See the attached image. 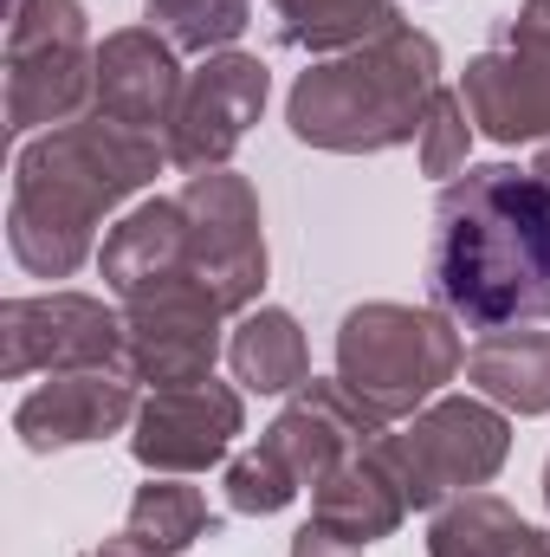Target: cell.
Listing matches in <instances>:
<instances>
[{
    "mask_svg": "<svg viewBox=\"0 0 550 557\" xmlns=\"http://www.w3.org/2000/svg\"><path fill=\"white\" fill-rule=\"evenodd\" d=\"M440 91V46L414 20H389L376 39L311 59L285 98V131L304 149L383 156L421 137V117Z\"/></svg>",
    "mask_w": 550,
    "mask_h": 557,
    "instance_id": "3",
    "label": "cell"
},
{
    "mask_svg": "<svg viewBox=\"0 0 550 557\" xmlns=\"http://www.w3.org/2000/svg\"><path fill=\"white\" fill-rule=\"evenodd\" d=\"M298 493H304L298 473L285 467V454H278L266 434H260V447H247V454L227 460V506L247 512V519H273V512H285Z\"/></svg>",
    "mask_w": 550,
    "mask_h": 557,
    "instance_id": "24",
    "label": "cell"
},
{
    "mask_svg": "<svg viewBox=\"0 0 550 557\" xmlns=\"http://www.w3.org/2000/svg\"><path fill=\"white\" fill-rule=\"evenodd\" d=\"M227 357L221 311L201 292H155L124 305V370L142 389H188L208 383Z\"/></svg>",
    "mask_w": 550,
    "mask_h": 557,
    "instance_id": "12",
    "label": "cell"
},
{
    "mask_svg": "<svg viewBox=\"0 0 550 557\" xmlns=\"http://www.w3.org/2000/svg\"><path fill=\"white\" fill-rule=\"evenodd\" d=\"M532 175H538V182H545V188H550V143H545V149H538V162H532Z\"/></svg>",
    "mask_w": 550,
    "mask_h": 557,
    "instance_id": "28",
    "label": "cell"
},
{
    "mask_svg": "<svg viewBox=\"0 0 550 557\" xmlns=\"http://www.w3.org/2000/svg\"><path fill=\"white\" fill-rule=\"evenodd\" d=\"M182 52L168 46V33L155 26H117L104 33L98 46V78H91V111L124 124V131H168L175 124V104H182Z\"/></svg>",
    "mask_w": 550,
    "mask_h": 557,
    "instance_id": "15",
    "label": "cell"
},
{
    "mask_svg": "<svg viewBox=\"0 0 550 557\" xmlns=\"http://www.w3.org/2000/svg\"><path fill=\"white\" fill-rule=\"evenodd\" d=\"M421 175H434V182H453L460 169H466V156H473V111H466V98L460 91H434V104H427V117H421Z\"/></svg>",
    "mask_w": 550,
    "mask_h": 557,
    "instance_id": "25",
    "label": "cell"
},
{
    "mask_svg": "<svg viewBox=\"0 0 550 557\" xmlns=\"http://www.w3.org/2000/svg\"><path fill=\"white\" fill-rule=\"evenodd\" d=\"M291 557H363V545H350V539H337V532H324L317 519L291 539Z\"/></svg>",
    "mask_w": 550,
    "mask_h": 557,
    "instance_id": "26",
    "label": "cell"
},
{
    "mask_svg": "<svg viewBox=\"0 0 550 557\" xmlns=\"http://www.w3.org/2000/svg\"><path fill=\"white\" fill-rule=\"evenodd\" d=\"M124 539L142 545L149 557H182L201 539H221V519L208 512V493L175 480V473H149V486H137L130 512H124Z\"/></svg>",
    "mask_w": 550,
    "mask_h": 557,
    "instance_id": "21",
    "label": "cell"
},
{
    "mask_svg": "<svg viewBox=\"0 0 550 557\" xmlns=\"http://www.w3.org/2000/svg\"><path fill=\"white\" fill-rule=\"evenodd\" d=\"M91 557H149V552H142V545H130V539L117 532V539H104V545H98Z\"/></svg>",
    "mask_w": 550,
    "mask_h": 557,
    "instance_id": "27",
    "label": "cell"
},
{
    "mask_svg": "<svg viewBox=\"0 0 550 557\" xmlns=\"http://www.w3.org/2000/svg\"><path fill=\"white\" fill-rule=\"evenodd\" d=\"M460 370H466L460 324L440 305L363 298L337 324V376L383 421L421 416Z\"/></svg>",
    "mask_w": 550,
    "mask_h": 557,
    "instance_id": "4",
    "label": "cell"
},
{
    "mask_svg": "<svg viewBox=\"0 0 550 557\" xmlns=\"http://www.w3.org/2000/svg\"><path fill=\"white\" fill-rule=\"evenodd\" d=\"M273 98V72L266 59L253 52H208L188 85H182V104H175V124H168V162L188 169V175H208V169H227L234 149L247 143V131L260 124Z\"/></svg>",
    "mask_w": 550,
    "mask_h": 557,
    "instance_id": "10",
    "label": "cell"
},
{
    "mask_svg": "<svg viewBox=\"0 0 550 557\" xmlns=\"http://www.w3.org/2000/svg\"><path fill=\"white\" fill-rule=\"evenodd\" d=\"M383 460L396 467L414 512H440L460 493H479L512 460V416L486 396H434L421 416L383 434Z\"/></svg>",
    "mask_w": 550,
    "mask_h": 557,
    "instance_id": "5",
    "label": "cell"
},
{
    "mask_svg": "<svg viewBox=\"0 0 550 557\" xmlns=\"http://www.w3.org/2000/svg\"><path fill=\"white\" fill-rule=\"evenodd\" d=\"M545 506H550V460H545Z\"/></svg>",
    "mask_w": 550,
    "mask_h": 557,
    "instance_id": "29",
    "label": "cell"
},
{
    "mask_svg": "<svg viewBox=\"0 0 550 557\" xmlns=\"http://www.w3.org/2000/svg\"><path fill=\"white\" fill-rule=\"evenodd\" d=\"M427 557H550V532L518 519L499 493H460L434 512Z\"/></svg>",
    "mask_w": 550,
    "mask_h": 557,
    "instance_id": "18",
    "label": "cell"
},
{
    "mask_svg": "<svg viewBox=\"0 0 550 557\" xmlns=\"http://www.w3.org/2000/svg\"><path fill=\"white\" fill-rule=\"evenodd\" d=\"M247 434V403L227 383H188V389H149L137 421H130V454L149 473H208L234 454V441Z\"/></svg>",
    "mask_w": 550,
    "mask_h": 557,
    "instance_id": "11",
    "label": "cell"
},
{
    "mask_svg": "<svg viewBox=\"0 0 550 557\" xmlns=\"http://www.w3.org/2000/svg\"><path fill=\"white\" fill-rule=\"evenodd\" d=\"M278 20V46L311 52V59H337L363 39H376L396 13V0H266Z\"/></svg>",
    "mask_w": 550,
    "mask_h": 557,
    "instance_id": "22",
    "label": "cell"
},
{
    "mask_svg": "<svg viewBox=\"0 0 550 557\" xmlns=\"http://www.w3.org/2000/svg\"><path fill=\"white\" fill-rule=\"evenodd\" d=\"M182 214H188V285L221 318H247L266 292V267H273L260 188L234 169H208V175H188Z\"/></svg>",
    "mask_w": 550,
    "mask_h": 557,
    "instance_id": "7",
    "label": "cell"
},
{
    "mask_svg": "<svg viewBox=\"0 0 550 557\" xmlns=\"http://www.w3.org/2000/svg\"><path fill=\"white\" fill-rule=\"evenodd\" d=\"M396 421H383L343 376H311L304 389H291V403L273 416L266 441L285 454V467L298 473V486L330 480L350 454L376 447Z\"/></svg>",
    "mask_w": 550,
    "mask_h": 557,
    "instance_id": "13",
    "label": "cell"
},
{
    "mask_svg": "<svg viewBox=\"0 0 550 557\" xmlns=\"http://www.w3.org/2000/svg\"><path fill=\"white\" fill-rule=\"evenodd\" d=\"M427 292L466 331L550 318V188L518 162H466L434 201Z\"/></svg>",
    "mask_w": 550,
    "mask_h": 557,
    "instance_id": "1",
    "label": "cell"
},
{
    "mask_svg": "<svg viewBox=\"0 0 550 557\" xmlns=\"http://www.w3.org/2000/svg\"><path fill=\"white\" fill-rule=\"evenodd\" d=\"M155 33H168L175 52H234V39L253 26V0H142Z\"/></svg>",
    "mask_w": 550,
    "mask_h": 557,
    "instance_id": "23",
    "label": "cell"
},
{
    "mask_svg": "<svg viewBox=\"0 0 550 557\" xmlns=\"http://www.w3.org/2000/svg\"><path fill=\"white\" fill-rule=\"evenodd\" d=\"M409 512L414 506H409V493H402V480H396V467L383 460V441L363 447V454H350L330 480L311 486V519L324 532L363 545V552L383 545V539H396Z\"/></svg>",
    "mask_w": 550,
    "mask_h": 557,
    "instance_id": "17",
    "label": "cell"
},
{
    "mask_svg": "<svg viewBox=\"0 0 550 557\" xmlns=\"http://www.w3.org/2000/svg\"><path fill=\"white\" fill-rule=\"evenodd\" d=\"M98 273L117 292V305H137L155 292H195L188 285V214L182 195L137 201L98 247Z\"/></svg>",
    "mask_w": 550,
    "mask_h": 557,
    "instance_id": "16",
    "label": "cell"
},
{
    "mask_svg": "<svg viewBox=\"0 0 550 557\" xmlns=\"http://www.w3.org/2000/svg\"><path fill=\"white\" fill-rule=\"evenodd\" d=\"M98 46L85 0H13L7 26V131H59L91 111Z\"/></svg>",
    "mask_w": 550,
    "mask_h": 557,
    "instance_id": "6",
    "label": "cell"
},
{
    "mask_svg": "<svg viewBox=\"0 0 550 557\" xmlns=\"http://www.w3.org/2000/svg\"><path fill=\"white\" fill-rule=\"evenodd\" d=\"M168 149L142 131H124L98 111L39 131L13 156L7 195V247L33 278H72L98 253V227L155 182Z\"/></svg>",
    "mask_w": 550,
    "mask_h": 557,
    "instance_id": "2",
    "label": "cell"
},
{
    "mask_svg": "<svg viewBox=\"0 0 550 557\" xmlns=\"http://www.w3.org/2000/svg\"><path fill=\"white\" fill-rule=\"evenodd\" d=\"M124 370V305L91 292H33L0 305V376H78Z\"/></svg>",
    "mask_w": 550,
    "mask_h": 557,
    "instance_id": "9",
    "label": "cell"
},
{
    "mask_svg": "<svg viewBox=\"0 0 550 557\" xmlns=\"http://www.w3.org/2000/svg\"><path fill=\"white\" fill-rule=\"evenodd\" d=\"M227 370L253 396H291L311 383V344L285 305H253L227 337Z\"/></svg>",
    "mask_w": 550,
    "mask_h": 557,
    "instance_id": "20",
    "label": "cell"
},
{
    "mask_svg": "<svg viewBox=\"0 0 550 557\" xmlns=\"http://www.w3.org/2000/svg\"><path fill=\"white\" fill-rule=\"evenodd\" d=\"M466 383L505 416H550V331H486L466 350Z\"/></svg>",
    "mask_w": 550,
    "mask_h": 557,
    "instance_id": "19",
    "label": "cell"
},
{
    "mask_svg": "<svg viewBox=\"0 0 550 557\" xmlns=\"http://www.w3.org/2000/svg\"><path fill=\"white\" fill-rule=\"evenodd\" d=\"M142 396L130 370H78V376H46L39 389L20 396L13 434L26 454H65V447H91L111 441L137 421Z\"/></svg>",
    "mask_w": 550,
    "mask_h": 557,
    "instance_id": "14",
    "label": "cell"
},
{
    "mask_svg": "<svg viewBox=\"0 0 550 557\" xmlns=\"http://www.w3.org/2000/svg\"><path fill=\"white\" fill-rule=\"evenodd\" d=\"M460 98L473 131L492 143H545L550 137V0H518L499 39L466 59Z\"/></svg>",
    "mask_w": 550,
    "mask_h": 557,
    "instance_id": "8",
    "label": "cell"
}]
</instances>
